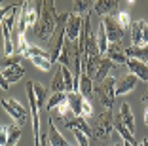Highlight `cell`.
Masks as SVG:
<instances>
[{
	"instance_id": "cell-1",
	"label": "cell",
	"mask_w": 148,
	"mask_h": 146,
	"mask_svg": "<svg viewBox=\"0 0 148 146\" xmlns=\"http://www.w3.org/2000/svg\"><path fill=\"white\" fill-rule=\"evenodd\" d=\"M38 6V23L34 25V34L36 38L44 42H51L53 34L57 29V10H55V0H34Z\"/></svg>"
},
{
	"instance_id": "cell-2",
	"label": "cell",
	"mask_w": 148,
	"mask_h": 146,
	"mask_svg": "<svg viewBox=\"0 0 148 146\" xmlns=\"http://www.w3.org/2000/svg\"><path fill=\"white\" fill-rule=\"evenodd\" d=\"M116 78L108 76L103 82H99L97 86H93V93H95L97 101L101 103V106H105V110H110L114 106V97H116Z\"/></svg>"
},
{
	"instance_id": "cell-3",
	"label": "cell",
	"mask_w": 148,
	"mask_h": 146,
	"mask_svg": "<svg viewBox=\"0 0 148 146\" xmlns=\"http://www.w3.org/2000/svg\"><path fill=\"white\" fill-rule=\"evenodd\" d=\"M93 137L97 138V141H108L110 135H112L114 131V116L110 110H105L101 112L99 118H97L95 125H93Z\"/></svg>"
},
{
	"instance_id": "cell-4",
	"label": "cell",
	"mask_w": 148,
	"mask_h": 146,
	"mask_svg": "<svg viewBox=\"0 0 148 146\" xmlns=\"http://www.w3.org/2000/svg\"><path fill=\"white\" fill-rule=\"evenodd\" d=\"M2 74H4V78L8 80V84L12 86V84L19 82V80L25 76V70H23V66L19 64L17 57H4V63H2Z\"/></svg>"
},
{
	"instance_id": "cell-5",
	"label": "cell",
	"mask_w": 148,
	"mask_h": 146,
	"mask_svg": "<svg viewBox=\"0 0 148 146\" xmlns=\"http://www.w3.org/2000/svg\"><path fill=\"white\" fill-rule=\"evenodd\" d=\"M0 104H2V108L8 112L13 120L17 121V125H25L27 123V118H29L27 116V108L23 106L19 101H15V99H2Z\"/></svg>"
},
{
	"instance_id": "cell-6",
	"label": "cell",
	"mask_w": 148,
	"mask_h": 146,
	"mask_svg": "<svg viewBox=\"0 0 148 146\" xmlns=\"http://www.w3.org/2000/svg\"><path fill=\"white\" fill-rule=\"evenodd\" d=\"M82 27H84V17L80 13H69V19L65 23V32L66 40H70L72 44H78L80 34H82Z\"/></svg>"
},
{
	"instance_id": "cell-7",
	"label": "cell",
	"mask_w": 148,
	"mask_h": 146,
	"mask_svg": "<svg viewBox=\"0 0 148 146\" xmlns=\"http://www.w3.org/2000/svg\"><path fill=\"white\" fill-rule=\"evenodd\" d=\"M101 23L105 25L106 36H108V44L110 42H122V40L125 38V32H127V30H123L122 27H120L116 15H105V19H103Z\"/></svg>"
},
{
	"instance_id": "cell-8",
	"label": "cell",
	"mask_w": 148,
	"mask_h": 146,
	"mask_svg": "<svg viewBox=\"0 0 148 146\" xmlns=\"http://www.w3.org/2000/svg\"><path fill=\"white\" fill-rule=\"evenodd\" d=\"M131 40L133 46H148V23L144 19L131 23Z\"/></svg>"
},
{
	"instance_id": "cell-9",
	"label": "cell",
	"mask_w": 148,
	"mask_h": 146,
	"mask_svg": "<svg viewBox=\"0 0 148 146\" xmlns=\"http://www.w3.org/2000/svg\"><path fill=\"white\" fill-rule=\"evenodd\" d=\"M137 84H139V78L135 76V74H125V76H122L120 80L116 82V95H127L131 93V91H135Z\"/></svg>"
},
{
	"instance_id": "cell-10",
	"label": "cell",
	"mask_w": 148,
	"mask_h": 146,
	"mask_svg": "<svg viewBox=\"0 0 148 146\" xmlns=\"http://www.w3.org/2000/svg\"><path fill=\"white\" fill-rule=\"evenodd\" d=\"M65 127L66 129H72V131H82V133H86L87 137H91L93 135V129L89 127V123H87L86 118L82 116H72V118H65Z\"/></svg>"
},
{
	"instance_id": "cell-11",
	"label": "cell",
	"mask_w": 148,
	"mask_h": 146,
	"mask_svg": "<svg viewBox=\"0 0 148 146\" xmlns=\"http://www.w3.org/2000/svg\"><path fill=\"white\" fill-rule=\"evenodd\" d=\"M106 57H108L114 64H125L127 63V55L123 53L122 42H110L108 49H106Z\"/></svg>"
},
{
	"instance_id": "cell-12",
	"label": "cell",
	"mask_w": 148,
	"mask_h": 146,
	"mask_svg": "<svg viewBox=\"0 0 148 146\" xmlns=\"http://www.w3.org/2000/svg\"><path fill=\"white\" fill-rule=\"evenodd\" d=\"M127 69L131 70V74H135L139 80H143V82H148V66L146 63H143V61L139 59H127Z\"/></svg>"
},
{
	"instance_id": "cell-13",
	"label": "cell",
	"mask_w": 148,
	"mask_h": 146,
	"mask_svg": "<svg viewBox=\"0 0 148 146\" xmlns=\"http://www.w3.org/2000/svg\"><path fill=\"white\" fill-rule=\"evenodd\" d=\"M118 120L122 121L123 125H125L127 129H129L131 133L135 135V118H133V110H131V106L127 103L122 104V108H120V114H118Z\"/></svg>"
},
{
	"instance_id": "cell-14",
	"label": "cell",
	"mask_w": 148,
	"mask_h": 146,
	"mask_svg": "<svg viewBox=\"0 0 148 146\" xmlns=\"http://www.w3.org/2000/svg\"><path fill=\"white\" fill-rule=\"evenodd\" d=\"M120 0H95V13L97 15H112L114 10H118Z\"/></svg>"
},
{
	"instance_id": "cell-15",
	"label": "cell",
	"mask_w": 148,
	"mask_h": 146,
	"mask_svg": "<svg viewBox=\"0 0 148 146\" xmlns=\"http://www.w3.org/2000/svg\"><path fill=\"white\" fill-rule=\"evenodd\" d=\"M86 97H82V93L80 91H70V93H66V101H69L70 104V110H72L74 116H82V103Z\"/></svg>"
},
{
	"instance_id": "cell-16",
	"label": "cell",
	"mask_w": 148,
	"mask_h": 146,
	"mask_svg": "<svg viewBox=\"0 0 148 146\" xmlns=\"http://www.w3.org/2000/svg\"><path fill=\"white\" fill-rule=\"evenodd\" d=\"M123 53L127 55V59H139L143 63L148 61V46H129L123 49Z\"/></svg>"
},
{
	"instance_id": "cell-17",
	"label": "cell",
	"mask_w": 148,
	"mask_h": 146,
	"mask_svg": "<svg viewBox=\"0 0 148 146\" xmlns=\"http://www.w3.org/2000/svg\"><path fill=\"white\" fill-rule=\"evenodd\" d=\"M110 70H114V63L108 59V57H103L101 63H99V69H97V74H95V78H93V82H97V84L103 82L105 78H108Z\"/></svg>"
},
{
	"instance_id": "cell-18",
	"label": "cell",
	"mask_w": 148,
	"mask_h": 146,
	"mask_svg": "<svg viewBox=\"0 0 148 146\" xmlns=\"http://www.w3.org/2000/svg\"><path fill=\"white\" fill-rule=\"evenodd\" d=\"M48 138H49V146H69V141L57 131V127H55L51 118H49V135H48Z\"/></svg>"
},
{
	"instance_id": "cell-19",
	"label": "cell",
	"mask_w": 148,
	"mask_h": 146,
	"mask_svg": "<svg viewBox=\"0 0 148 146\" xmlns=\"http://www.w3.org/2000/svg\"><path fill=\"white\" fill-rule=\"evenodd\" d=\"M78 91L82 93V97H89L93 93V78H89L87 74H82L80 76V84H78Z\"/></svg>"
},
{
	"instance_id": "cell-20",
	"label": "cell",
	"mask_w": 148,
	"mask_h": 146,
	"mask_svg": "<svg viewBox=\"0 0 148 146\" xmlns=\"http://www.w3.org/2000/svg\"><path fill=\"white\" fill-rule=\"evenodd\" d=\"M19 138H21V125L17 123L8 125V142H6V146H17Z\"/></svg>"
},
{
	"instance_id": "cell-21",
	"label": "cell",
	"mask_w": 148,
	"mask_h": 146,
	"mask_svg": "<svg viewBox=\"0 0 148 146\" xmlns=\"http://www.w3.org/2000/svg\"><path fill=\"white\" fill-rule=\"evenodd\" d=\"M51 91H53V93H65V91H66L65 78H63V72H61V66L57 69L55 76H53V80H51Z\"/></svg>"
},
{
	"instance_id": "cell-22",
	"label": "cell",
	"mask_w": 148,
	"mask_h": 146,
	"mask_svg": "<svg viewBox=\"0 0 148 146\" xmlns=\"http://www.w3.org/2000/svg\"><path fill=\"white\" fill-rule=\"evenodd\" d=\"M97 46H99L101 55L106 53V49H108V36H106V30H105V25H103V23L99 25V30H97Z\"/></svg>"
},
{
	"instance_id": "cell-23",
	"label": "cell",
	"mask_w": 148,
	"mask_h": 146,
	"mask_svg": "<svg viewBox=\"0 0 148 146\" xmlns=\"http://www.w3.org/2000/svg\"><path fill=\"white\" fill-rule=\"evenodd\" d=\"M32 86H34V95H36V103H38V106L42 108V104L48 101V93H46V87L42 86L40 82H34L32 80Z\"/></svg>"
},
{
	"instance_id": "cell-24",
	"label": "cell",
	"mask_w": 148,
	"mask_h": 146,
	"mask_svg": "<svg viewBox=\"0 0 148 146\" xmlns=\"http://www.w3.org/2000/svg\"><path fill=\"white\" fill-rule=\"evenodd\" d=\"M31 61H32V64H34L38 70H42V72H48L49 69H51V59L49 57H31Z\"/></svg>"
},
{
	"instance_id": "cell-25",
	"label": "cell",
	"mask_w": 148,
	"mask_h": 146,
	"mask_svg": "<svg viewBox=\"0 0 148 146\" xmlns=\"http://www.w3.org/2000/svg\"><path fill=\"white\" fill-rule=\"evenodd\" d=\"M25 57L27 59H31V57H49V59H51V53L46 51V49H42V47H38V46H29Z\"/></svg>"
},
{
	"instance_id": "cell-26",
	"label": "cell",
	"mask_w": 148,
	"mask_h": 146,
	"mask_svg": "<svg viewBox=\"0 0 148 146\" xmlns=\"http://www.w3.org/2000/svg\"><path fill=\"white\" fill-rule=\"evenodd\" d=\"M116 19H118V23H120V27H122L123 30L131 29V15H129V12H118Z\"/></svg>"
},
{
	"instance_id": "cell-27",
	"label": "cell",
	"mask_w": 148,
	"mask_h": 146,
	"mask_svg": "<svg viewBox=\"0 0 148 146\" xmlns=\"http://www.w3.org/2000/svg\"><path fill=\"white\" fill-rule=\"evenodd\" d=\"M65 99H66V93H53L48 99V103H46V108H48V110H53L57 104L61 103V101H65Z\"/></svg>"
},
{
	"instance_id": "cell-28",
	"label": "cell",
	"mask_w": 148,
	"mask_h": 146,
	"mask_svg": "<svg viewBox=\"0 0 148 146\" xmlns=\"http://www.w3.org/2000/svg\"><path fill=\"white\" fill-rule=\"evenodd\" d=\"M91 0H74V13H86Z\"/></svg>"
},
{
	"instance_id": "cell-29",
	"label": "cell",
	"mask_w": 148,
	"mask_h": 146,
	"mask_svg": "<svg viewBox=\"0 0 148 146\" xmlns=\"http://www.w3.org/2000/svg\"><path fill=\"white\" fill-rule=\"evenodd\" d=\"M91 116H93V106H91V103H89L87 99H84V103H82V118L89 120Z\"/></svg>"
},
{
	"instance_id": "cell-30",
	"label": "cell",
	"mask_w": 148,
	"mask_h": 146,
	"mask_svg": "<svg viewBox=\"0 0 148 146\" xmlns=\"http://www.w3.org/2000/svg\"><path fill=\"white\" fill-rule=\"evenodd\" d=\"M74 137L78 141V146H89V137L82 131H74Z\"/></svg>"
},
{
	"instance_id": "cell-31",
	"label": "cell",
	"mask_w": 148,
	"mask_h": 146,
	"mask_svg": "<svg viewBox=\"0 0 148 146\" xmlns=\"http://www.w3.org/2000/svg\"><path fill=\"white\" fill-rule=\"evenodd\" d=\"M10 10H12V6H4V2L0 0V25H2V21H4V17L10 13Z\"/></svg>"
},
{
	"instance_id": "cell-32",
	"label": "cell",
	"mask_w": 148,
	"mask_h": 146,
	"mask_svg": "<svg viewBox=\"0 0 148 146\" xmlns=\"http://www.w3.org/2000/svg\"><path fill=\"white\" fill-rule=\"evenodd\" d=\"M8 142V127H0V146H6Z\"/></svg>"
},
{
	"instance_id": "cell-33",
	"label": "cell",
	"mask_w": 148,
	"mask_h": 146,
	"mask_svg": "<svg viewBox=\"0 0 148 146\" xmlns=\"http://www.w3.org/2000/svg\"><path fill=\"white\" fill-rule=\"evenodd\" d=\"M0 89H4V91H8V89H10V84H8V80L4 78L2 70H0Z\"/></svg>"
},
{
	"instance_id": "cell-34",
	"label": "cell",
	"mask_w": 148,
	"mask_h": 146,
	"mask_svg": "<svg viewBox=\"0 0 148 146\" xmlns=\"http://www.w3.org/2000/svg\"><path fill=\"white\" fill-rule=\"evenodd\" d=\"M40 146H49V138L46 137V135H42V137H40Z\"/></svg>"
},
{
	"instance_id": "cell-35",
	"label": "cell",
	"mask_w": 148,
	"mask_h": 146,
	"mask_svg": "<svg viewBox=\"0 0 148 146\" xmlns=\"http://www.w3.org/2000/svg\"><path fill=\"white\" fill-rule=\"evenodd\" d=\"M144 125H148V108H144Z\"/></svg>"
},
{
	"instance_id": "cell-36",
	"label": "cell",
	"mask_w": 148,
	"mask_h": 146,
	"mask_svg": "<svg viewBox=\"0 0 148 146\" xmlns=\"http://www.w3.org/2000/svg\"><path fill=\"white\" fill-rule=\"evenodd\" d=\"M139 146H148V138H144V141L139 142Z\"/></svg>"
},
{
	"instance_id": "cell-37",
	"label": "cell",
	"mask_w": 148,
	"mask_h": 146,
	"mask_svg": "<svg viewBox=\"0 0 148 146\" xmlns=\"http://www.w3.org/2000/svg\"><path fill=\"white\" fill-rule=\"evenodd\" d=\"M144 101H148V87H146V93H144V97H143Z\"/></svg>"
},
{
	"instance_id": "cell-38",
	"label": "cell",
	"mask_w": 148,
	"mask_h": 146,
	"mask_svg": "<svg viewBox=\"0 0 148 146\" xmlns=\"http://www.w3.org/2000/svg\"><path fill=\"white\" fill-rule=\"evenodd\" d=\"M127 4H135V0H125Z\"/></svg>"
},
{
	"instance_id": "cell-39",
	"label": "cell",
	"mask_w": 148,
	"mask_h": 146,
	"mask_svg": "<svg viewBox=\"0 0 148 146\" xmlns=\"http://www.w3.org/2000/svg\"><path fill=\"white\" fill-rule=\"evenodd\" d=\"M112 146H123V142H122V144H112Z\"/></svg>"
},
{
	"instance_id": "cell-40",
	"label": "cell",
	"mask_w": 148,
	"mask_h": 146,
	"mask_svg": "<svg viewBox=\"0 0 148 146\" xmlns=\"http://www.w3.org/2000/svg\"><path fill=\"white\" fill-rule=\"evenodd\" d=\"M29 2H32V0H29Z\"/></svg>"
},
{
	"instance_id": "cell-41",
	"label": "cell",
	"mask_w": 148,
	"mask_h": 146,
	"mask_svg": "<svg viewBox=\"0 0 148 146\" xmlns=\"http://www.w3.org/2000/svg\"><path fill=\"white\" fill-rule=\"evenodd\" d=\"M69 146H70V144H69Z\"/></svg>"
}]
</instances>
